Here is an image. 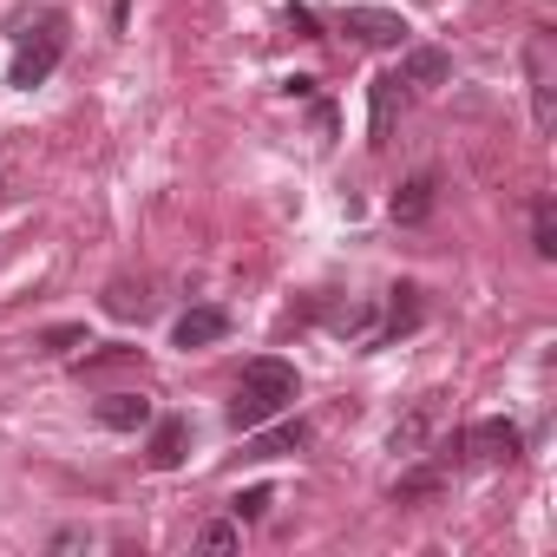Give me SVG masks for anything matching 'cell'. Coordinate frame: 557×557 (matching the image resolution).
<instances>
[{"label": "cell", "instance_id": "1", "mask_svg": "<svg viewBox=\"0 0 557 557\" xmlns=\"http://www.w3.org/2000/svg\"><path fill=\"white\" fill-rule=\"evenodd\" d=\"M289 400H296V368L275 361V355H262V361L243 368V387L230 400V426L236 433H256V426H269L275 413H283Z\"/></svg>", "mask_w": 557, "mask_h": 557}, {"label": "cell", "instance_id": "2", "mask_svg": "<svg viewBox=\"0 0 557 557\" xmlns=\"http://www.w3.org/2000/svg\"><path fill=\"white\" fill-rule=\"evenodd\" d=\"M60 53H66V21H60V14H47V21H40V34H27V40H21V53H14V66H8V86L34 92V86L60 66Z\"/></svg>", "mask_w": 557, "mask_h": 557}, {"label": "cell", "instance_id": "3", "mask_svg": "<svg viewBox=\"0 0 557 557\" xmlns=\"http://www.w3.org/2000/svg\"><path fill=\"white\" fill-rule=\"evenodd\" d=\"M440 420H446V394H426V400H413V413H400V420H394V433H387V453H400V459H420V453H426V440L440 433Z\"/></svg>", "mask_w": 557, "mask_h": 557}, {"label": "cell", "instance_id": "4", "mask_svg": "<svg viewBox=\"0 0 557 557\" xmlns=\"http://www.w3.org/2000/svg\"><path fill=\"white\" fill-rule=\"evenodd\" d=\"M342 34H355L361 47H407V21L394 8H342Z\"/></svg>", "mask_w": 557, "mask_h": 557}, {"label": "cell", "instance_id": "5", "mask_svg": "<svg viewBox=\"0 0 557 557\" xmlns=\"http://www.w3.org/2000/svg\"><path fill=\"white\" fill-rule=\"evenodd\" d=\"M524 73H531V119H537V132H550L557 125V79H550V40L544 34H531L524 40Z\"/></svg>", "mask_w": 557, "mask_h": 557}, {"label": "cell", "instance_id": "6", "mask_svg": "<svg viewBox=\"0 0 557 557\" xmlns=\"http://www.w3.org/2000/svg\"><path fill=\"white\" fill-rule=\"evenodd\" d=\"M472 459H485V466H511L518 453H524V433L511 426V420H479V426H466V440H459Z\"/></svg>", "mask_w": 557, "mask_h": 557}, {"label": "cell", "instance_id": "7", "mask_svg": "<svg viewBox=\"0 0 557 557\" xmlns=\"http://www.w3.org/2000/svg\"><path fill=\"white\" fill-rule=\"evenodd\" d=\"M433 197H440V177H433V171H413V177L394 190L387 210H394V223H426V216H433Z\"/></svg>", "mask_w": 557, "mask_h": 557}, {"label": "cell", "instance_id": "8", "mask_svg": "<svg viewBox=\"0 0 557 557\" xmlns=\"http://www.w3.org/2000/svg\"><path fill=\"white\" fill-rule=\"evenodd\" d=\"M223 335H230V315L223 309H184L177 329H171V348H210Z\"/></svg>", "mask_w": 557, "mask_h": 557}, {"label": "cell", "instance_id": "9", "mask_svg": "<svg viewBox=\"0 0 557 557\" xmlns=\"http://www.w3.org/2000/svg\"><path fill=\"white\" fill-rule=\"evenodd\" d=\"M92 420H99L106 433H138V426H151V400H145V394H106V400L92 407Z\"/></svg>", "mask_w": 557, "mask_h": 557}, {"label": "cell", "instance_id": "10", "mask_svg": "<svg viewBox=\"0 0 557 557\" xmlns=\"http://www.w3.org/2000/svg\"><path fill=\"white\" fill-rule=\"evenodd\" d=\"M368 145H387L394 138V106H400V73H381L374 86H368Z\"/></svg>", "mask_w": 557, "mask_h": 557}, {"label": "cell", "instance_id": "11", "mask_svg": "<svg viewBox=\"0 0 557 557\" xmlns=\"http://www.w3.org/2000/svg\"><path fill=\"white\" fill-rule=\"evenodd\" d=\"M453 79V60L440 53V47H407V60H400V86H446Z\"/></svg>", "mask_w": 557, "mask_h": 557}, {"label": "cell", "instance_id": "12", "mask_svg": "<svg viewBox=\"0 0 557 557\" xmlns=\"http://www.w3.org/2000/svg\"><path fill=\"white\" fill-rule=\"evenodd\" d=\"M184 446H190V426H184V420H158V426H151V453H145L151 472H177V466H184Z\"/></svg>", "mask_w": 557, "mask_h": 557}, {"label": "cell", "instance_id": "13", "mask_svg": "<svg viewBox=\"0 0 557 557\" xmlns=\"http://www.w3.org/2000/svg\"><path fill=\"white\" fill-rule=\"evenodd\" d=\"M433 492H446V459L413 466V472H400V479H394V505H420V498H433Z\"/></svg>", "mask_w": 557, "mask_h": 557}, {"label": "cell", "instance_id": "14", "mask_svg": "<svg viewBox=\"0 0 557 557\" xmlns=\"http://www.w3.org/2000/svg\"><path fill=\"white\" fill-rule=\"evenodd\" d=\"M302 440H309V426H302V420H283V426H269V433H256L249 459H283V453H296Z\"/></svg>", "mask_w": 557, "mask_h": 557}, {"label": "cell", "instance_id": "15", "mask_svg": "<svg viewBox=\"0 0 557 557\" xmlns=\"http://www.w3.org/2000/svg\"><path fill=\"white\" fill-rule=\"evenodd\" d=\"M531 249H537L544 262L557 256V203H550V197H537V203H531Z\"/></svg>", "mask_w": 557, "mask_h": 557}, {"label": "cell", "instance_id": "16", "mask_svg": "<svg viewBox=\"0 0 557 557\" xmlns=\"http://www.w3.org/2000/svg\"><path fill=\"white\" fill-rule=\"evenodd\" d=\"M106 315H119V322L138 315V322H145V315H151V296H145L138 283H112V289H106Z\"/></svg>", "mask_w": 557, "mask_h": 557}, {"label": "cell", "instance_id": "17", "mask_svg": "<svg viewBox=\"0 0 557 557\" xmlns=\"http://www.w3.org/2000/svg\"><path fill=\"white\" fill-rule=\"evenodd\" d=\"M413 322H420V289L400 283V289H394V309H387V335H400V329H413Z\"/></svg>", "mask_w": 557, "mask_h": 557}, {"label": "cell", "instance_id": "18", "mask_svg": "<svg viewBox=\"0 0 557 557\" xmlns=\"http://www.w3.org/2000/svg\"><path fill=\"white\" fill-rule=\"evenodd\" d=\"M269 498H275L269 485H249V492H236V498H230V511H236V524H249V518H262V511H269Z\"/></svg>", "mask_w": 557, "mask_h": 557}, {"label": "cell", "instance_id": "19", "mask_svg": "<svg viewBox=\"0 0 557 557\" xmlns=\"http://www.w3.org/2000/svg\"><path fill=\"white\" fill-rule=\"evenodd\" d=\"M79 342H86V329H79V322H60V329H47V335H40V348H47V355H66V348H79Z\"/></svg>", "mask_w": 557, "mask_h": 557}, {"label": "cell", "instance_id": "20", "mask_svg": "<svg viewBox=\"0 0 557 557\" xmlns=\"http://www.w3.org/2000/svg\"><path fill=\"white\" fill-rule=\"evenodd\" d=\"M283 21H289V34H302V40H322V34H315V14H309V8H289Z\"/></svg>", "mask_w": 557, "mask_h": 557}, {"label": "cell", "instance_id": "21", "mask_svg": "<svg viewBox=\"0 0 557 557\" xmlns=\"http://www.w3.org/2000/svg\"><path fill=\"white\" fill-rule=\"evenodd\" d=\"M236 544V524H203V550H230Z\"/></svg>", "mask_w": 557, "mask_h": 557}, {"label": "cell", "instance_id": "22", "mask_svg": "<svg viewBox=\"0 0 557 557\" xmlns=\"http://www.w3.org/2000/svg\"><path fill=\"white\" fill-rule=\"evenodd\" d=\"M0 203H8V184H0Z\"/></svg>", "mask_w": 557, "mask_h": 557}]
</instances>
